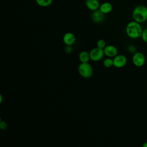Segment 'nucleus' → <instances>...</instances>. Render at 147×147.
Wrapping results in <instances>:
<instances>
[{"label": "nucleus", "instance_id": "nucleus-1", "mask_svg": "<svg viewBox=\"0 0 147 147\" xmlns=\"http://www.w3.org/2000/svg\"><path fill=\"white\" fill-rule=\"evenodd\" d=\"M142 30L143 29L140 23L134 20L129 22L126 26V33L129 38L132 39L140 38Z\"/></svg>", "mask_w": 147, "mask_h": 147}, {"label": "nucleus", "instance_id": "nucleus-2", "mask_svg": "<svg viewBox=\"0 0 147 147\" xmlns=\"http://www.w3.org/2000/svg\"><path fill=\"white\" fill-rule=\"evenodd\" d=\"M134 21L143 23L147 21V7L144 5H138L134 7L132 12Z\"/></svg>", "mask_w": 147, "mask_h": 147}, {"label": "nucleus", "instance_id": "nucleus-3", "mask_svg": "<svg viewBox=\"0 0 147 147\" xmlns=\"http://www.w3.org/2000/svg\"><path fill=\"white\" fill-rule=\"evenodd\" d=\"M79 75L86 79L90 78L93 74V69L91 65L88 63H81L78 68Z\"/></svg>", "mask_w": 147, "mask_h": 147}, {"label": "nucleus", "instance_id": "nucleus-4", "mask_svg": "<svg viewBox=\"0 0 147 147\" xmlns=\"http://www.w3.org/2000/svg\"><path fill=\"white\" fill-rule=\"evenodd\" d=\"M89 53L90 60L95 62L102 60L105 55L103 49H101L97 47L92 49Z\"/></svg>", "mask_w": 147, "mask_h": 147}, {"label": "nucleus", "instance_id": "nucleus-5", "mask_svg": "<svg viewBox=\"0 0 147 147\" xmlns=\"http://www.w3.org/2000/svg\"><path fill=\"white\" fill-rule=\"evenodd\" d=\"M145 55L140 52H135L132 57V61L133 64L137 67H141L145 64Z\"/></svg>", "mask_w": 147, "mask_h": 147}, {"label": "nucleus", "instance_id": "nucleus-6", "mask_svg": "<svg viewBox=\"0 0 147 147\" xmlns=\"http://www.w3.org/2000/svg\"><path fill=\"white\" fill-rule=\"evenodd\" d=\"M127 63V58L123 55H117L113 58V66L116 68H122Z\"/></svg>", "mask_w": 147, "mask_h": 147}, {"label": "nucleus", "instance_id": "nucleus-7", "mask_svg": "<svg viewBox=\"0 0 147 147\" xmlns=\"http://www.w3.org/2000/svg\"><path fill=\"white\" fill-rule=\"evenodd\" d=\"M105 55L109 57H114L118 55V49L113 45H106L103 49Z\"/></svg>", "mask_w": 147, "mask_h": 147}, {"label": "nucleus", "instance_id": "nucleus-8", "mask_svg": "<svg viewBox=\"0 0 147 147\" xmlns=\"http://www.w3.org/2000/svg\"><path fill=\"white\" fill-rule=\"evenodd\" d=\"M92 21L95 23H101L105 19V14L103 13L99 9L93 11L91 14Z\"/></svg>", "mask_w": 147, "mask_h": 147}, {"label": "nucleus", "instance_id": "nucleus-9", "mask_svg": "<svg viewBox=\"0 0 147 147\" xmlns=\"http://www.w3.org/2000/svg\"><path fill=\"white\" fill-rule=\"evenodd\" d=\"M63 41L66 45L72 46L76 41V37L74 33L71 32H67L63 37Z\"/></svg>", "mask_w": 147, "mask_h": 147}, {"label": "nucleus", "instance_id": "nucleus-10", "mask_svg": "<svg viewBox=\"0 0 147 147\" xmlns=\"http://www.w3.org/2000/svg\"><path fill=\"white\" fill-rule=\"evenodd\" d=\"M85 5L87 8L92 11L99 9L100 5L99 0H86Z\"/></svg>", "mask_w": 147, "mask_h": 147}, {"label": "nucleus", "instance_id": "nucleus-11", "mask_svg": "<svg viewBox=\"0 0 147 147\" xmlns=\"http://www.w3.org/2000/svg\"><path fill=\"white\" fill-rule=\"evenodd\" d=\"M99 10L105 14H109L113 10V5L109 2H105L100 4Z\"/></svg>", "mask_w": 147, "mask_h": 147}, {"label": "nucleus", "instance_id": "nucleus-12", "mask_svg": "<svg viewBox=\"0 0 147 147\" xmlns=\"http://www.w3.org/2000/svg\"><path fill=\"white\" fill-rule=\"evenodd\" d=\"M79 59L81 63H88L90 60V53L86 51L80 52L79 55Z\"/></svg>", "mask_w": 147, "mask_h": 147}, {"label": "nucleus", "instance_id": "nucleus-13", "mask_svg": "<svg viewBox=\"0 0 147 147\" xmlns=\"http://www.w3.org/2000/svg\"><path fill=\"white\" fill-rule=\"evenodd\" d=\"M35 1L38 6L46 7L49 6L52 3L53 0H35Z\"/></svg>", "mask_w": 147, "mask_h": 147}, {"label": "nucleus", "instance_id": "nucleus-14", "mask_svg": "<svg viewBox=\"0 0 147 147\" xmlns=\"http://www.w3.org/2000/svg\"><path fill=\"white\" fill-rule=\"evenodd\" d=\"M103 64L104 67L106 68H110L113 66V59L107 57L103 61Z\"/></svg>", "mask_w": 147, "mask_h": 147}, {"label": "nucleus", "instance_id": "nucleus-15", "mask_svg": "<svg viewBox=\"0 0 147 147\" xmlns=\"http://www.w3.org/2000/svg\"><path fill=\"white\" fill-rule=\"evenodd\" d=\"M96 46L98 48L101 49H104L105 47L106 46V42L105 40L103 39H99L96 42Z\"/></svg>", "mask_w": 147, "mask_h": 147}, {"label": "nucleus", "instance_id": "nucleus-16", "mask_svg": "<svg viewBox=\"0 0 147 147\" xmlns=\"http://www.w3.org/2000/svg\"><path fill=\"white\" fill-rule=\"evenodd\" d=\"M141 37L145 42L147 43V28L143 29Z\"/></svg>", "mask_w": 147, "mask_h": 147}, {"label": "nucleus", "instance_id": "nucleus-17", "mask_svg": "<svg viewBox=\"0 0 147 147\" xmlns=\"http://www.w3.org/2000/svg\"><path fill=\"white\" fill-rule=\"evenodd\" d=\"M64 51L67 53H71L72 52V48L71 45H66L64 48Z\"/></svg>", "mask_w": 147, "mask_h": 147}, {"label": "nucleus", "instance_id": "nucleus-18", "mask_svg": "<svg viewBox=\"0 0 147 147\" xmlns=\"http://www.w3.org/2000/svg\"><path fill=\"white\" fill-rule=\"evenodd\" d=\"M0 127L2 130H5L7 127V125L5 121H1L0 122Z\"/></svg>", "mask_w": 147, "mask_h": 147}, {"label": "nucleus", "instance_id": "nucleus-19", "mask_svg": "<svg viewBox=\"0 0 147 147\" xmlns=\"http://www.w3.org/2000/svg\"><path fill=\"white\" fill-rule=\"evenodd\" d=\"M143 147H147V142H145L144 143V144L142 145Z\"/></svg>", "mask_w": 147, "mask_h": 147}, {"label": "nucleus", "instance_id": "nucleus-20", "mask_svg": "<svg viewBox=\"0 0 147 147\" xmlns=\"http://www.w3.org/2000/svg\"><path fill=\"white\" fill-rule=\"evenodd\" d=\"M0 98H1V100H0V102L1 103L2 102V96L1 95H0Z\"/></svg>", "mask_w": 147, "mask_h": 147}]
</instances>
